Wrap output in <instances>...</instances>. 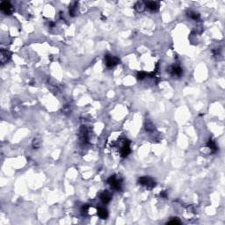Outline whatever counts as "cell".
Here are the masks:
<instances>
[{
    "label": "cell",
    "instance_id": "obj_17",
    "mask_svg": "<svg viewBox=\"0 0 225 225\" xmlns=\"http://www.w3.org/2000/svg\"><path fill=\"white\" fill-rule=\"evenodd\" d=\"M181 222L179 219H172L167 222V224H180Z\"/></svg>",
    "mask_w": 225,
    "mask_h": 225
},
{
    "label": "cell",
    "instance_id": "obj_19",
    "mask_svg": "<svg viewBox=\"0 0 225 225\" xmlns=\"http://www.w3.org/2000/svg\"><path fill=\"white\" fill-rule=\"evenodd\" d=\"M88 209H89V206H88V205H85V206L82 207V208H81V211H82V213L84 214V213H86Z\"/></svg>",
    "mask_w": 225,
    "mask_h": 225
},
{
    "label": "cell",
    "instance_id": "obj_7",
    "mask_svg": "<svg viewBox=\"0 0 225 225\" xmlns=\"http://www.w3.org/2000/svg\"><path fill=\"white\" fill-rule=\"evenodd\" d=\"M80 140L85 144L88 141V133H87V129L85 126H82V128H80Z\"/></svg>",
    "mask_w": 225,
    "mask_h": 225
},
{
    "label": "cell",
    "instance_id": "obj_20",
    "mask_svg": "<svg viewBox=\"0 0 225 225\" xmlns=\"http://www.w3.org/2000/svg\"><path fill=\"white\" fill-rule=\"evenodd\" d=\"M161 196H165V198L166 197V193H161Z\"/></svg>",
    "mask_w": 225,
    "mask_h": 225
},
{
    "label": "cell",
    "instance_id": "obj_8",
    "mask_svg": "<svg viewBox=\"0 0 225 225\" xmlns=\"http://www.w3.org/2000/svg\"><path fill=\"white\" fill-rule=\"evenodd\" d=\"M11 53L9 52L7 50H4L2 49L1 50V57H0V60H1V63L4 64L5 63H7L8 61L11 58Z\"/></svg>",
    "mask_w": 225,
    "mask_h": 225
},
{
    "label": "cell",
    "instance_id": "obj_11",
    "mask_svg": "<svg viewBox=\"0 0 225 225\" xmlns=\"http://www.w3.org/2000/svg\"><path fill=\"white\" fill-rule=\"evenodd\" d=\"M98 216L101 219H107L108 216V212L105 208H98Z\"/></svg>",
    "mask_w": 225,
    "mask_h": 225
},
{
    "label": "cell",
    "instance_id": "obj_14",
    "mask_svg": "<svg viewBox=\"0 0 225 225\" xmlns=\"http://www.w3.org/2000/svg\"><path fill=\"white\" fill-rule=\"evenodd\" d=\"M187 16H188L190 19H195V20H197V19L200 18V15H199L197 13L193 12V11H188V12H187Z\"/></svg>",
    "mask_w": 225,
    "mask_h": 225
},
{
    "label": "cell",
    "instance_id": "obj_16",
    "mask_svg": "<svg viewBox=\"0 0 225 225\" xmlns=\"http://www.w3.org/2000/svg\"><path fill=\"white\" fill-rule=\"evenodd\" d=\"M147 74L144 72V71H139V72L137 73V79L139 80H142V79H144V77H146Z\"/></svg>",
    "mask_w": 225,
    "mask_h": 225
},
{
    "label": "cell",
    "instance_id": "obj_3",
    "mask_svg": "<svg viewBox=\"0 0 225 225\" xmlns=\"http://www.w3.org/2000/svg\"><path fill=\"white\" fill-rule=\"evenodd\" d=\"M0 9L5 15H11L14 11L13 5L8 1H3L0 4Z\"/></svg>",
    "mask_w": 225,
    "mask_h": 225
},
{
    "label": "cell",
    "instance_id": "obj_12",
    "mask_svg": "<svg viewBox=\"0 0 225 225\" xmlns=\"http://www.w3.org/2000/svg\"><path fill=\"white\" fill-rule=\"evenodd\" d=\"M208 147L212 150V152H216L217 150V147L216 145V142H214L212 139H209V141L208 142V144H207Z\"/></svg>",
    "mask_w": 225,
    "mask_h": 225
},
{
    "label": "cell",
    "instance_id": "obj_18",
    "mask_svg": "<svg viewBox=\"0 0 225 225\" xmlns=\"http://www.w3.org/2000/svg\"><path fill=\"white\" fill-rule=\"evenodd\" d=\"M146 129L148 131H152V130H154V126H153V124L151 123V122H149L148 125H146Z\"/></svg>",
    "mask_w": 225,
    "mask_h": 225
},
{
    "label": "cell",
    "instance_id": "obj_2",
    "mask_svg": "<svg viewBox=\"0 0 225 225\" xmlns=\"http://www.w3.org/2000/svg\"><path fill=\"white\" fill-rule=\"evenodd\" d=\"M105 63L108 68H113L120 63V59L116 56L107 55V56H105Z\"/></svg>",
    "mask_w": 225,
    "mask_h": 225
},
{
    "label": "cell",
    "instance_id": "obj_5",
    "mask_svg": "<svg viewBox=\"0 0 225 225\" xmlns=\"http://www.w3.org/2000/svg\"><path fill=\"white\" fill-rule=\"evenodd\" d=\"M131 152L130 150V142L128 140H127L125 142V144L122 146V148L120 149V155L122 158H127Z\"/></svg>",
    "mask_w": 225,
    "mask_h": 225
},
{
    "label": "cell",
    "instance_id": "obj_15",
    "mask_svg": "<svg viewBox=\"0 0 225 225\" xmlns=\"http://www.w3.org/2000/svg\"><path fill=\"white\" fill-rule=\"evenodd\" d=\"M40 144H42V141L38 138H34V141H33V147L34 149H38L40 146Z\"/></svg>",
    "mask_w": 225,
    "mask_h": 225
},
{
    "label": "cell",
    "instance_id": "obj_6",
    "mask_svg": "<svg viewBox=\"0 0 225 225\" xmlns=\"http://www.w3.org/2000/svg\"><path fill=\"white\" fill-rule=\"evenodd\" d=\"M170 73L172 76H177V77H180L183 73V70L179 66H175L173 65L170 68Z\"/></svg>",
    "mask_w": 225,
    "mask_h": 225
},
{
    "label": "cell",
    "instance_id": "obj_4",
    "mask_svg": "<svg viewBox=\"0 0 225 225\" xmlns=\"http://www.w3.org/2000/svg\"><path fill=\"white\" fill-rule=\"evenodd\" d=\"M107 183L111 186L112 188H114L116 191H120L121 189V183H120V181L114 175V176H111L107 179Z\"/></svg>",
    "mask_w": 225,
    "mask_h": 225
},
{
    "label": "cell",
    "instance_id": "obj_1",
    "mask_svg": "<svg viewBox=\"0 0 225 225\" xmlns=\"http://www.w3.org/2000/svg\"><path fill=\"white\" fill-rule=\"evenodd\" d=\"M138 183L142 186H144L148 188H153L156 186V182L150 177H141L138 179Z\"/></svg>",
    "mask_w": 225,
    "mask_h": 225
},
{
    "label": "cell",
    "instance_id": "obj_9",
    "mask_svg": "<svg viewBox=\"0 0 225 225\" xmlns=\"http://www.w3.org/2000/svg\"><path fill=\"white\" fill-rule=\"evenodd\" d=\"M111 194L108 192H103L100 193V200L104 204H107L111 201Z\"/></svg>",
    "mask_w": 225,
    "mask_h": 225
},
{
    "label": "cell",
    "instance_id": "obj_13",
    "mask_svg": "<svg viewBox=\"0 0 225 225\" xmlns=\"http://www.w3.org/2000/svg\"><path fill=\"white\" fill-rule=\"evenodd\" d=\"M77 13V3H74L73 5H69V15L74 17Z\"/></svg>",
    "mask_w": 225,
    "mask_h": 225
},
{
    "label": "cell",
    "instance_id": "obj_10",
    "mask_svg": "<svg viewBox=\"0 0 225 225\" xmlns=\"http://www.w3.org/2000/svg\"><path fill=\"white\" fill-rule=\"evenodd\" d=\"M145 5L146 7H148L150 11H153L155 12L158 9V2H155V1H149V2H146L145 3Z\"/></svg>",
    "mask_w": 225,
    "mask_h": 225
}]
</instances>
